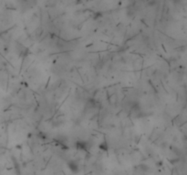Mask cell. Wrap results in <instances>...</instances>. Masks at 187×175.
Segmentation results:
<instances>
[{"instance_id": "7a4b0ae2", "label": "cell", "mask_w": 187, "mask_h": 175, "mask_svg": "<svg viewBox=\"0 0 187 175\" xmlns=\"http://www.w3.org/2000/svg\"><path fill=\"white\" fill-rule=\"evenodd\" d=\"M68 166L70 168V170L73 172V173H77L79 172V164L76 162L74 160H70V162L68 163Z\"/></svg>"}, {"instance_id": "6da1fadb", "label": "cell", "mask_w": 187, "mask_h": 175, "mask_svg": "<svg viewBox=\"0 0 187 175\" xmlns=\"http://www.w3.org/2000/svg\"><path fill=\"white\" fill-rule=\"evenodd\" d=\"M76 148L80 151H87L88 143L85 140H78L77 142H76Z\"/></svg>"}, {"instance_id": "3957f363", "label": "cell", "mask_w": 187, "mask_h": 175, "mask_svg": "<svg viewBox=\"0 0 187 175\" xmlns=\"http://www.w3.org/2000/svg\"><path fill=\"white\" fill-rule=\"evenodd\" d=\"M99 148H100V150L103 151H108V143H107V141L104 140V141H102L101 143H100L99 145Z\"/></svg>"}]
</instances>
